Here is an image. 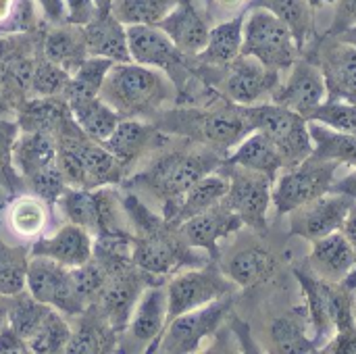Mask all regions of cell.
<instances>
[{
	"label": "cell",
	"mask_w": 356,
	"mask_h": 354,
	"mask_svg": "<svg viewBox=\"0 0 356 354\" xmlns=\"http://www.w3.org/2000/svg\"><path fill=\"white\" fill-rule=\"evenodd\" d=\"M88 56L83 25H56L44 40V58L60 65L69 73Z\"/></svg>",
	"instance_id": "cell-30"
},
{
	"label": "cell",
	"mask_w": 356,
	"mask_h": 354,
	"mask_svg": "<svg viewBox=\"0 0 356 354\" xmlns=\"http://www.w3.org/2000/svg\"><path fill=\"white\" fill-rule=\"evenodd\" d=\"M336 38H340L342 42H348V44H355L356 46V27H350V29H346V31L338 33Z\"/></svg>",
	"instance_id": "cell-57"
},
{
	"label": "cell",
	"mask_w": 356,
	"mask_h": 354,
	"mask_svg": "<svg viewBox=\"0 0 356 354\" xmlns=\"http://www.w3.org/2000/svg\"><path fill=\"white\" fill-rule=\"evenodd\" d=\"M225 173L229 177V190L223 198V204L242 219L244 227L267 234V217L269 207L273 204L271 194L275 179L265 173L234 165H225Z\"/></svg>",
	"instance_id": "cell-7"
},
{
	"label": "cell",
	"mask_w": 356,
	"mask_h": 354,
	"mask_svg": "<svg viewBox=\"0 0 356 354\" xmlns=\"http://www.w3.org/2000/svg\"><path fill=\"white\" fill-rule=\"evenodd\" d=\"M23 294L25 292H21V294L10 298V309H8L6 325H10L27 342L38 332V328L42 325V321L46 319V315L50 313L52 307L33 300L29 294L27 296H23Z\"/></svg>",
	"instance_id": "cell-41"
},
{
	"label": "cell",
	"mask_w": 356,
	"mask_h": 354,
	"mask_svg": "<svg viewBox=\"0 0 356 354\" xmlns=\"http://www.w3.org/2000/svg\"><path fill=\"white\" fill-rule=\"evenodd\" d=\"M140 294H142L140 277L125 271V267L108 273L106 284L98 294V303H100L102 315L108 319L115 332L125 330Z\"/></svg>",
	"instance_id": "cell-23"
},
{
	"label": "cell",
	"mask_w": 356,
	"mask_h": 354,
	"mask_svg": "<svg viewBox=\"0 0 356 354\" xmlns=\"http://www.w3.org/2000/svg\"><path fill=\"white\" fill-rule=\"evenodd\" d=\"M113 2H115V0H113Z\"/></svg>",
	"instance_id": "cell-62"
},
{
	"label": "cell",
	"mask_w": 356,
	"mask_h": 354,
	"mask_svg": "<svg viewBox=\"0 0 356 354\" xmlns=\"http://www.w3.org/2000/svg\"><path fill=\"white\" fill-rule=\"evenodd\" d=\"M154 129L136 117H125L117 123L113 134L102 142L123 165L138 159L152 142Z\"/></svg>",
	"instance_id": "cell-32"
},
{
	"label": "cell",
	"mask_w": 356,
	"mask_h": 354,
	"mask_svg": "<svg viewBox=\"0 0 356 354\" xmlns=\"http://www.w3.org/2000/svg\"><path fill=\"white\" fill-rule=\"evenodd\" d=\"M25 292L33 300L60 311L63 315H79L86 309V303L75 290L71 269L48 257H29Z\"/></svg>",
	"instance_id": "cell-10"
},
{
	"label": "cell",
	"mask_w": 356,
	"mask_h": 354,
	"mask_svg": "<svg viewBox=\"0 0 356 354\" xmlns=\"http://www.w3.org/2000/svg\"><path fill=\"white\" fill-rule=\"evenodd\" d=\"M267 8L280 17L294 33L298 48L302 50L313 35V6L307 0H252L250 8Z\"/></svg>",
	"instance_id": "cell-36"
},
{
	"label": "cell",
	"mask_w": 356,
	"mask_h": 354,
	"mask_svg": "<svg viewBox=\"0 0 356 354\" xmlns=\"http://www.w3.org/2000/svg\"><path fill=\"white\" fill-rule=\"evenodd\" d=\"M221 73L217 81L221 94L240 106L259 104L265 96H271L280 86V73L267 69L252 56L240 54L225 67H213Z\"/></svg>",
	"instance_id": "cell-11"
},
{
	"label": "cell",
	"mask_w": 356,
	"mask_h": 354,
	"mask_svg": "<svg viewBox=\"0 0 356 354\" xmlns=\"http://www.w3.org/2000/svg\"><path fill=\"white\" fill-rule=\"evenodd\" d=\"M309 317L305 309H296L292 315L275 319L271 328L275 351L284 354H302L319 351L317 342L307 336Z\"/></svg>",
	"instance_id": "cell-35"
},
{
	"label": "cell",
	"mask_w": 356,
	"mask_h": 354,
	"mask_svg": "<svg viewBox=\"0 0 356 354\" xmlns=\"http://www.w3.org/2000/svg\"><path fill=\"white\" fill-rule=\"evenodd\" d=\"M17 127L15 123L0 121V161H6L13 154V146L17 140Z\"/></svg>",
	"instance_id": "cell-51"
},
{
	"label": "cell",
	"mask_w": 356,
	"mask_h": 354,
	"mask_svg": "<svg viewBox=\"0 0 356 354\" xmlns=\"http://www.w3.org/2000/svg\"><path fill=\"white\" fill-rule=\"evenodd\" d=\"M221 271L236 284V288H252L269 282L277 271V259L263 246H248L234 252Z\"/></svg>",
	"instance_id": "cell-25"
},
{
	"label": "cell",
	"mask_w": 356,
	"mask_h": 354,
	"mask_svg": "<svg viewBox=\"0 0 356 354\" xmlns=\"http://www.w3.org/2000/svg\"><path fill=\"white\" fill-rule=\"evenodd\" d=\"M58 202L71 223L86 227L88 232L98 230V204L96 192L88 188H65Z\"/></svg>",
	"instance_id": "cell-43"
},
{
	"label": "cell",
	"mask_w": 356,
	"mask_h": 354,
	"mask_svg": "<svg viewBox=\"0 0 356 354\" xmlns=\"http://www.w3.org/2000/svg\"><path fill=\"white\" fill-rule=\"evenodd\" d=\"M355 267L356 255L342 230L311 242V252L305 269L315 277L325 282H344V277Z\"/></svg>",
	"instance_id": "cell-19"
},
{
	"label": "cell",
	"mask_w": 356,
	"mask_h": 354,
	"mask_svg": "<svg viewBox=\"0 0 356 354\" xmlns=\"http://www.w3.org/2000/svg\"><path fill=\"white\" fill-rule=\"evenodd\" d=\"M355 313H356V294H355Z\"/></svg>",
	"instance_id": "cell-61"
},
{
	"label": "cell",
	"mask_w": 356,
	"mask_h": 354,
	"mask_svg": "<svg viewBox=\"0 0 356 354\" xmlns=\"http://www.w3.org/2000/svg\"><path fill=\"white\" fill-rule=\"evenodd\" d=\"M33 23V6L27 0H0V29L23 31Z\"/></svg>",
	"instance_id": "cell-47"
},
{
	"label": "cell",
	"mask_w": 356,
	"mask_h": 354,
	"mask_svg": "<svg viewBox=\"0 0 356 354\" xmlns=\"http://www.w3.org/2000/svg\"><path fill=\"white\" fill-rule=\"evenodd\" d=\"M67 115V102L60 104L52 98H38L21 108L19 127H23V131H52L56 125L65 121Z\"/></svg>",
	"instance_id": "cell-42"
},
{
	"label": "cell",
	"mask_w": 356,
	"mask_h": 354,
	"mask_svg": "<svg viewBox=\"0 0 356 354\" xmlns=\"http://www.w3.org/2000/svg\"><path fill=\"white\" fill-rule=\"evenodd\" d=\"M229 190V177L227 173H209L202 179H198L186 194H181L177 200L165 202V221L171 227H177L181 221L204 213L219 202H223L225 194Z\"/></svg>",
	"instance_id": "cell-21"
},
{
	"label": "cell",
	"mask_w": 356,
	"mask_h": 354,
	"mask_svg": "<svg viewBox=\"0 0 356 354\" xmlns=\"http://www.w3.org/2000/svg\"><path fill=\"white\" fill-rule=\"evenodd\" d=\"M309 134L313 142V156L336 163L340 167H356L355 134L334 129L319 121H309Z\"/></svg>",
	"instance_id": "cell-29"
},
{
	"label": "cell",
	"mask_w": 356,
	"mask_h": 354,
	"mask_svg": "<svg viewBox=\"0 0 356 354\" xmlns=\"http://www.w3.org/2000/svg\"><path fill=\"white\" fill-rule=\"evenodd\" d=\"M225 165L259 171L273 179L284 169V161H282V154L275 148V144L263 131H257V129L250 131L236 148L229 150Z\"/></svg>",
	"instance_id": "cell-28"
},
{
	"label": "cell",
	"mask_w": 356,
	"mask_h": 354,
	"mask_svg": "<svg viewBox=\"0 0 356 354\" xmlns=\"http://www.w3.org/2000/svg\"><path fill=\"white\" fill-rule=\"evenodd\" d=\"M56 167L67 188H88L86 169L79 154V140L67 138L63 144L56 146Z\"/></svg>",
	"instance_id": "cell-45"
},
{
	"label": "cell",
	"mask_w": 356,
	"mask_h": 354,
	"mask_svg": "<svg viewBox=\"0 0 356 354\" xmlns=\"http://www.w3.org/2000/svg\"><path fill=\"white\" fill-rule=\"evenodd\" d=\"M10 54H13V40L6 38V35H2V38H0V65H2Z\"/></svg>",
	"instance_id": "cell-55"
},
{
	"label": "cell",
	"mask_w": 356,
	"mask_h": 354,
	"mask_svg": "<svg viewBox=\"0 0 356 354\" xmlns=\"http://www.w3.org/2000/svg\"><path fill=\"white\" fill-rule=\"evenodd\" d=\"M244 111L252 129L263 131L275 144V148L282 154L284 169L294 167L313 154V142H311L307 117L286 106H280L275 102L250 104L244 106Z\"/></svg>",
	"instance_id": "cell-3"
},
{
	"label": "cell",
	"mask_w": 356,
	"mask_h": 354,
	"mask_svg": "<svg viewBox=\"0 0 356 354\" xmlns=\"http://www.w3.org/2000/svg\"><path fill=\"white\" fill-rule=\"evenodd\" d=\"M288 71V79L273 90L271 98L275 104L309 117L319 104L327 100L325 77L319 65L309 58H298Z\"/></svg>",
	"instance_id": "cell-15"
},
{
	"label": "cell",
	"mask_w": 356,
	"mask_h": 354,
	"mask_svg": "<svg viewBox=\"0 0 356 354\" xmlns=\"http://www.w3.org/2000/svg\"><path fill=\"white\" fill-rule=\"evenodd\" d=\"M31 255L48 257L67 269L86 265L94 257V242L86 227L77 223H65L50 238H42L31 246Z\"/></svg>",
	"instance_id": "cell-20"
},
{
	"label": "cell",
	"mask_w": 356,
	"mask_h": 354,
	"mask_svg": "<svg viewBox=\"0 0 356 354\" xmlns=\"http://www.w3.org/2000/svg\"><path fill=\"white\" fill-rule=\"evenodd\" d=\"M159 27L186 56H198L202 52L211 29L207 19L196 10L192 0H179L171 8V13L159 23Z\"/></svg>",
	"instance_id": "cell-22"
},
{
	"label": "cell",
	"mask_w": 356,
	"mask_h": 354,
	"mask_svg": "<svg viewBox=\"0 0 356 354\" xmlns=\"http://www.w3.org/2000/svg\"><path fill=\"white\" fill-rule=\"evenodd\" d=\"M69 71L63 69L60 65L44 58L40 63H35L33 67V75H31V83L29 90L38 96V98H52V96H63L65 86L69 81Z\"/></svg>",
	"instance_id": "cell-44"
},
{
	"label": "cell",
	"mask_w": 356,
	"mask_h": 354,
	"mask_svg": "<svg viewBox=\"0 0 356 354\" xmlns=\"http://www.w3.org/2000/svg\"><path fill=\"white\" fill-rule=\"evenodd\" d=\"M71 325L67 323L65 315L56 309H50L38 332L27 340L29 353L50 354V353H65L67 344L71 340Z\"/></svg>",
	"instance_id": "cell-37"
},
{
	"label": "cell",
	"mask_w": 356,
	"mask_h": 354,
	"mask_svg": "<svg viewBox=\"0 0 356 354\" xmlns=\"http://www.w3.org/2000/svg\"><path fill=\"white\" fill-rule=\"evenodd\" d=\"M313 63L319 65L330 100L356 102V46L342 42L336 35H327L315 52Z\"/></svg>",
	"instance_id": "cell-17"
},
{
	"label": "cell",
	"mask_w": 356,
	"mask_h": 354,
	"mask_svg": "<svg viewBox=\"0 0 356 354\" xmlns=\"http://www.w3.org/2000/svg\"><path fill=\"white\" fill-rule=\"evenodd\" d=\"M94 4H96L98 13H111V8H113V0H94Z\"/></svg>",
	"instance_id": "cell-58"
},
{
	"label": "cell",
	"mask_w": 356,
	"mask_h": 354,
	"mask_svg": "<svg viewBox=\"0 0 356 354\" xmlns=\"http://www.w3.org/2000/svg\"><path fill=\"white\" fill-rule=\"evenodd\" d=\"M35 4L40 6L44 17L54 21V23H63L65 17H67L65 0H35Z\"/></svg>",
	"instance_id": "cell-52"
},
{
	"label": "cell",
	"mask_w": 356,
	"mask_h": 354,
	"mask_svg": "<svg viewBox=\"0 0 356 354\" xmlns=\"http://www.w3.org/2000/svg\"><path fill=\"white\" fill-rule=\"evenodd\" d=\"M88 56L108 58L113 63L131 61L127 48V29L113 13H98L83 25Z\"/></svg>",
	"instance_id": "cell-24"
},
{
	"label": "cell",
	"mask_w": 356,
	"mask_h": 354,
	"mask_svg": "<svg viewBox=\"0 0 356 354\" xmlns=\"http://www.w3.org/2000/svg\"><path fill=\"white\" fill-rule=\"evenodd\" d=\"M219 165H221V161L215 154V150L171 152L150 167V171L146 175V184L165 202L177 200L198 179L217 171Z\"/></svg>",
	"instance_id": "cell-6"
},
{
	"label": "cell",
	"mask_w": 356,
	"mask_h": 354,
	"mask_svg": "<svg viewBox=\"0 0 356 354\" xmlns=\"http://www.w3.org/2000/svg\"><path fill=\"white\" fill-rule=\"evenodd\" d=\"M252 0H207V8L213 17H217L219 21L236 17L240 13H246L244 8L250 6Z\"/></svg>",
	"instance_id": "cell-49"
},
{
	"label": "cell",
	"mask_w": 356,
	"mask_h": 354,
	"mask_svg": "<svg viewBox=\"0 0 356 354\" xmlns=\"http://www.w3.org/2000/svg\"><path fill=\"white\" fill-rule=\"evenodd\" d=\"M171 225L161 223L156 217L140 225L142 234L131 244V263L148 275H169L186 265H202L198 257L190 252L192 246L169 230Z\"/></svg>",
	"instance_id": "cell-4"
},
{
	"label": "cell",
	"mask_w": 356,
	"mask_h": 354,
	"mask_svg": "<svg viewBox=\"0 0 356 354\" xmlns=\"http://www.w3.org/2000/svg\"><path fill=\"white\" fill-rule=\"evenodd\" d=\"M175 94L173 83L161 69L134 61L113 63L98 96L119 115H142L161 108Z\"/></svg>",
	"instance_id": "cell-1"
},
{
	"label": "cell",
	"mask_w": 356,
	"mask_h": 354,
	"mask_svg": "<svg viewBox=\"0 0 356 354\" xmlns=\"http://www.w3.org/2000/svg\"><path fill=\"white\" fill-rule=\"evenodd\" d=\"M167 321V290L161 286L146 288L140 294L131 317L123 330V346L127 351H150V344H159Z\"/></svg>",
	"instance_id": "cell-14"
},
{
	"label": "cell",
	"mask_w": 356,
	"mask_h": 354,
	"mask_svg": "<svg viewBox=\"0 0 356 354\" xmlns=\"http://www.w3.org/2000/svg\"><path fill=\"white\" fill-rule=\"evenodd\" d=\"M167 307L169 319L200 309L223 296H232L236 284L215 265H202L188 271H179L167 284Z\"/></svg>",
	"instance_id": "cell-8"
},
{
	"label": "cell",
	"mask_w": 356,
	"mask_h": 354,
	"mask_svg": "<svg viewBox=\"0 0 356 354\" xmlns=\"http://www.w3.org/2000/svg\"><path fill=\"white\" fill-rule=\"evenodd\" d=\"M242 227H244L242 219L234 211H229L223 202H219L217 207L181 221L177 225V232L188 246L207 250L213 259H217L219 242L234 236Z\"/></svg>",
	"instance_id": "cell-18"
},
{
	"label": "cell",
	"mask_w": 356,
	"mask_h": 354,
	"mask_svg": "<svg viewBox=\"0 0 356 354\" xmlns=\"http://www.w3.org/2000/svg\"><path fill=\"white\" fill-rule=\"evenodd\" d=\"M344 286H348L350 290H355L356 292V267L350 271V273H348V275H346V277H344Z\"/></svg>",
	"instance_id": "cell-59"
},
{
	"label": "cell",
	"mask_w": 356,
	"mask_h": 354,
	"mask_svg": "<svg viewBox=\"0 0 356 354\" xmlns=\"http://www.w3.org/2000/svg\"><path fill=\"white\" fill-rule=\"evenodd\" d=\"M353 204L355 198H350L348 194L330 190L288 213L290 234L307 242H315L327 234H334L342 230Z\"/></svg>",
	"instance_id": "cell-12"
},
{
	"label": "cell",
	"mask_w": 356,
	"mask_h": 354,
	"mask_svg": "<svg viewBox=\"0 0 356 354\" xmlns=\"http://www.w3.org/2000/svg\"><path fill=\"white\" fill-rule=\"evenodd\" d=\"M27 248L13 246L0 240V294L17 296L25 292V275H27Z\"/></svg>",
	"instance_id": "cell-39"
},
{
	"label": "cell",
	"mask_w": 356,
	"mask_h": 354,
	"mask_svg": "<svg viewBox=\"0 0 356 354\" xmlns=\"http://www.w3.org/2000/svg\"><path fill=\"white\" fill-rule=\"evenodd\" d=\"M67 106H69L71 121L92 142H104L121 121V115L111 104H106L100 96L73 98L67 100Z\"/></svg>",
	"instance_id": "cell-27"
},
{
	"label": "cell",
	"mask_w": 356,
	"mask_h": 354,
	"mask_svg": "<svg viewBox=\"0 0 356 354\" xmlns=\"http://www.w3.org/2000/svg\"><path fill=\"white\" fill-rule=\"evenodd\" d=\"M10 298H13V296H2V294H0V330L6 325L8 309H10Z\"/></svg>",
	"instance_id": "cell-56"
},
{
	"label": "cell",
	"mask_w": 356,
	"mask_h": 354,
	"mask_svg": "<svg viewBox=\"0 0 356 354\" xmlns=\"http://www.w3.org/2000/svg\"><path fill=\"white\" fill-rule=\"evenodd\" d=\"M113 332L115 328L108 323V319L104 317L102 321L98 317L94 319H88L83 321L73 334H71V340L67 344V351L65 353L71 354H94V353H106L113 344H115V338H113Z\"/></svg>",
	"instance_id": "cell-40"
},
{
	"label": "cell",
	"mask_w": 356,
	"mask_h": 354,
	"mask_svg": "<svg viewBox=\"0 0 356 354\" xmlns=\"http://www.w3.org/2000/svg\"><path fill=\"white\" fill-rule=\"evenodd\" d=\"M127 29V48L134 63L148 65L175 77L177 71L186 69V54L177 50L171 38L159 25H125Z\"/></svg>",
	"instance_id": "cell-16"
},
{
	"label": "cell",
	"mask_w": 356,
	"mask_h": 354,
	"mask_svg": "<svg viewBox=\"0 0 356 354\" xmlns=\"http://www.w3.org/2000/svg\"><path fill=\"white\" fill-rule=\"evenodd\" d=\"M190 131L211 146L213 150L219 152H229L236 148L252 129L244 106L240 104H229L221 108H209V111H196L192 113L190 119L184 121Z\"/></svg>",
	"instance_id": "cell-13"
},
{
	"label": "cell",
	"mask_w": 356,
	"mask_h": 354,
	"mask_svg": "<svg viewBox=\"0 0 356 354\" xmlns=\"http://www.w3.org/2000/svg\"><path fill=\"white\" fill-rule=\"evenodd\" d=\"M244 17H246V13H240L236 17L219 21L215 27H211L207 46L196 56V61L200 65L213 69V67H225L234 58H238L242 54Z\"/></svg>",
	"instance_id": "cell-26"
},
{
	"label": "cell",
	"mask_w": 356,
	"mask_h": 354,
	"mask_svg": "<svg viewBox=\"0 0 356 354\" xmlns=\"http://www.w3.org/2000/svg\"><path fill=\"white\" fill-rule=\"evenodd\" d=\"M6 223L10 232L23 240L38 238L48 225L46 200L40 196H19L6 211Z\"/></svg>",
	"instance_id": "cell-33"
},
{
	"label": "cell",
	"mask_w": 356,
	"mask_h": 354,
	"mask_svg": "<svg viewBox=\"0 0 356 354\" xmlns=\"http://www.w3.org/2000/svg\"><path fill=\"white\" fill-rule=\"evenodd\" d=\"M13 161L23 177L56 163V146L50 131H23L13 146Z\"/></svg>",
	"instance_id": "cell-31"
},
{
	"label": "cell",
	"mask_w": 356,
	"mask_h": 354,
	"mask_svg": "<svg viewBox=\"0 0 356 354\" xmlns=\"http://www.w3.org/2000/svg\"><path fill=\"white\" fill-rule=\"evenodd\" d=\"M229 307H232V296H223L200 309L169 319L154 351L169 354L196 353L200 344L207 338H211L217 332V328L223 323Z\"/></svg>",
	"instance_id": "cell-9"
},
{
	"label": "cell",
	"mask_w": 356,
	"mask_h": 354,
	"mask_svg": "<svg viewBox=\"0 0 356 354\" xmlns=\"http://www.w3.org/2000/svg\"><path fill=\"white\" fill-rule=\"evenodd\" d=\"M179 0H115L111 13L123 25H159Z\"/></svg>",
	"instance_id": "cell-38"
},
{
	"label": "cell",
	"mask_w": 356,
	"mask_h": 354,
	"mask_svg": "<svg viewBox=\"0 0 356 354\" xmlns=\"http://www.w3.org/2000/svg\"><path fill=\"white\" fill-rule=\"evenodd\" d=\"M338 169L340 165L317 159L313 154L307 161L284 169L277 182H273L271 198H273L275 213L284 217L290 211L307 204L309 200L330 192L334 182L338 179L336 177Z\"/></svg>",
	"instance_id": "cell-5"
},
{
	"label": "cell",
	"mask_w": 356,
	"mask_h": 354,
	"mask_svg": "<svg viewBox=\"0 0 356 354\" xmlns=\"http://www.w3.org/2000/svg\"><path fill=\"white\" fill-rule=\"evenodd\" d=\"M27 182H29L31 190L35 192V196H40L42 200H50V202H56L60 198L63 190L67 188L56 163L35 171L33 175L27 177Z\"/></svg>",
	"instance_id": "cell-46"
},
{
	"label": "cell",
	"mask_w": 356,
	"mask_h": 354,
	"mask_svg": "<svg viewBox=\"0 0 356 354\" xmlns=\"http://www.w3.org/2000/svg\"><path fill=\"white\" fill-rule=\"evenodd\" d=\"M342 232H344L346 240L350 242V246H353V250H355L356 255V200L355 204L350 207L348 215H346V221L342 225Z\"/></svg>",
	"instance_id": "cell-53"
},
{
	"label": "cell",
	"mask_w": 356,
	"mask_h": 354,
	"mask_svg": "<svg viewBox=\"0 0 356 354\" xmlns=\"http://www.w3.org/2000/svg\"><path fill=\"white\" fill-rule=\"evenodd\" d=\"M79 154L83 161V169H86L88 190L119 182L123 163L102 142H94V144L79 142Z\"/></svg>",
	"instance_id": "cell-34"
},
{
	"label": "cell",
	"mask_w": 356,
	"mask_h": 354,
	"mask_svg": "<svg viewBox=\"0 0 356 354\" xmlns=\"http://www.w3.org/2000/svg\"><path fill=\"white\" fill-rule=\"evenodd\" d=\"M17 353H29V346L10 325H4L0 330V354Z\"/></svg>",
	"instance_id": "cell-50"
},
{
	"label": "cell",
	"mask_w": 356,
	"mask_h": 354,
	"mask_svg": "<svg viewBox=\"0 0 356 354\" xmlns=\"http://www.w3.org/2000/svg\"><path fill=\"white\" fill-rule=\"evenodd\" d=\"M313 8H321L325 4H336V0H307Z\"/></svg>",
	"instance_id": "cell-60"
},
{
	"label": "cell",
	"mask_w": 356,
	"mask_h": 354,
	"mask_svg": "<svg viewBox=\"0 0 356 354\" xmlns=\"http://www.w3.org/2000/svg\"><path fill=\"white\" fill-rule=\"evenodd\" d=\"M242 54L257 58L271 71H288L300 54L290 27L267 8L252 6L244 17Z\"/></svg>",
	"instance_id": "cell-2"
},
{
	"label": "cell",
	"mask_w": 356,
	"mask_h": 354,
	"mask_svg": "<svg viewBox=\"0 0 356 354\" xmlns=\"http://www.w3.org/2000/svg\"><path fill=\"white\" fill-rule=\"evenodd\" d=\"M334 192H342V194H348L350 198L356 200V167L350 175H346L344 179H336L334 186H332Z\"/></svg>",
	"instance_id": "cell-54"
},
{
	"label": "cell",
	"mask_w": 356,
	"mask_h": 354,
	"mask_svg": "<svg viewBox=\"0 0 356 354\" xmlns=\"http://www.w3.org/2000/svg\"><path fill=\"white\" fill-rule=\"evenodd\" d=\"M350 27H356V0H336V15L327 35H338Z\"/></svg>",
	"instance_id": "cell-48"
}]
</instances>
